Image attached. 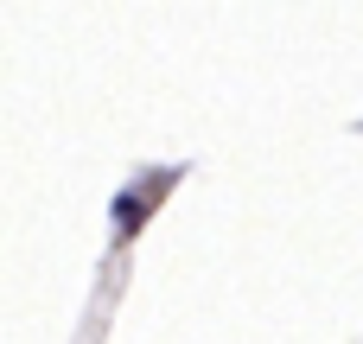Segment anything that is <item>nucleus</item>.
Wrapping results in <instances>:
<instances>
[]
</instances>
